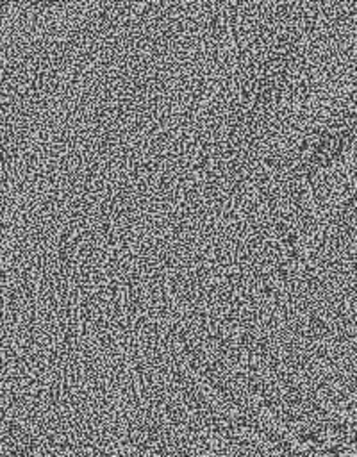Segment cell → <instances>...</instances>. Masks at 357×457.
Masks as SVG:
<instances>
[{
  "instance_id": "cell-1",
  "label": "cell",
  "mask_w": 357,
  "mask_h": 457,
  "mask_svg": "<svg viewBox=\"0 0 357 457\" xmlns=\"http://www.w3.org/2000/svg\"><path fill=\"white\" fill-rule=\"evenodd\" d=\"M208 12V86L186 160L208 199L236 208L314 107L329 28L309 4H217Z\"/></svg>"
}]
</instances>
